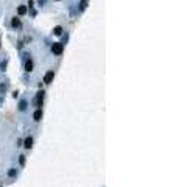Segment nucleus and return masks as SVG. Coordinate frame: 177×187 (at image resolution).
<instances>
[{
  "label": "nucleus",
  "instance_id": "4",
  "mask_svg": "<svg viewBox=\"0 0 177 187\" xmlns=\"http://www.w3.org/2000/svg\"><path fill=\"white\" fill-rule=\"evenodd\" d=\"M27 11H28V9H27V6H25V5H20V6H19V8H17V13H19V14H20V16H23V14H27Z\"/></svg>",
  "mask_w": 177,
  "mask_h": 187
},
{
  "label": "nucleus",
  "instance_id": "3",
  "mask_svg": "<svg viewBox=\"0 0 177 187\" xmlns=\"http://www.w3.org/2000/svg\"><path fill=\"white\" fill-rule=\"evenodd\" d=\"M42 100H44V92L40 90V92L37 94V97H36V100H34V104H36V106H37V109H39V108L42 106Z\"/></svg>",
  "mask_w": 177,
  "mask_h": 187
},
{
  "label": "nucleus",
  "instance_id": "7",
  "mask_svg": "<svg viewBox=\"0 0 177 187\" xmlns=\"http://www.w3.org/2000/svg\"><path fill=\"white\" fill-rule=\"evenodd\" d=\"M33 117H34L36 122H39V120H40V117H42V111H40V109H36V112H34V116H33Z\"/></svg>",
  "mask_w": 177,
  "mask_h": 187
},
{
  "label": "nucleus",
  "instance_id": "10",
  "mask_svg": "<svg viewBox=\"0 0 177 187\" xmlns=\"http://www.w3.org/2000/svg\"><path fill=\"white\" fill-rule=\"evenodd\" d=\"M86 6H87V0H81V9L82 11L86 9Z\"/></svg>",
  "mask_w": 177,
  "mask_h": 187
},
{
  "label": "nucleus",
  "instance_id": "13",
  "mask_svg": "<svg viewBox=\"0 0 177 187\" xmlns=\"http://www.w3.org/2000/svg\"><path fill=\"white\" fill-rule=\"evenodd\" d=\"M19 161H20V164L23 165V164H25V156H20V159H19Z\"/></svg>",
  "mask_w": 177,
  "mask_h": 187
},
{
  "label": "nucleus",
  "instance_id": "8",
  "mask_svg": "<svg viewBox=\"0 0 177 187\" xmlns=\"http://www.w3.org/2000/svg\"><path fill=\"white\" fill-rule=\"evenodd\" d=\"M25 69H27L28 72H31V70H33V61H31V59H28V61H27V64H25Z\"/></svg>",
  "mask_w": 177,
  "mask_h": 187
},
{
  "label": "nucleus",
  "instance_id": "11",
  "mask_svg": "<svg viewBox=\"0 0 177 187\" xmlns=\"http://www.w3.org/2000/svg\"><path fill=\"white\" fill-rule=\"evenodd\" d=\"M8 176H16V170H14V169H11V170L8 171Z\"/></svg>",
  "mask_w": 177,
  "mask_h": 187
},
{
  "label": "nucleus",
  "instance_id": "12",
  "mask_svg": "<svg viewBox=\"0 0 177 187\" xmlns=\"http://www.w3.org/2000/svg\"><path fill=\"white\" fill-rule=\"evenodd\" d=\"M25 108H27V103H25V102H22V103H20V109H22V111H23V109H25Z\"/></svg>",
  "mask_w": 177,
  "mask_h": 187
},
{
  "label": "nucleus",
  "instance_id": "2",
  "mask_svg": "<svg viewBox=\"0 0 177 187\" xmlns=\"http://www.w3.org/2000/svg\"><path fill=\"white\" fill-rule=\"evenodd\" d=\"M53 78H54V72L53 70H48V72L45 73V76H44V83H45V84H50V83L53 81Z\"/></svg>",
  "mask_w": 177,
  "mask_h": 187
},
{
  "label": "nucleus",
  "instance_id": "9",
  "mask_svg": "<svg viewBox=\"0 0 177 187\" xmlns=\"http://www.w3.org/2000/svg\"><path fill=\"white\" fill-rule=\"evenodd\" d=\"M54 34H56V36H61V34H62V28H61V27H56V28H54Z\"/></svg>",
  "mask_w": 177,
  "mask_h": 187
},
{
  "label": "nucleus",
  "instance_id": "1",
  "mask_svg": "<svg viewBox=\"0 0 177 187\" xmlns=\"http://www.w3.org/2000/svg\"><path fill=\"white\" fill-rule=\"evenodd\" d=\"M51 51H53L54 55H61V53L64 51V44H61V42H54L53 45H51Z\"/></svg>",
  "mask_w": 177,
  "mask_h": 187
},
{
  "label": "nucleus",
  "instance_id": "5",
  "mask_svg": "<svg viewBox=\"0 0 177 187\" xmlns=\"http://www.w3.org/2000/svg\"><path fill=\"white\" fill-rule=\"evenodd\" d=\"M33 147V137H27L25 139V148H31Z\"/></svg>",
  "mask_w": 177,
  "mask_h": 187
},
{
  "label": "nucleus",
  "instance_id": "6",
  "mask_svg": "<svg viewBox=\"0 0 177 187\" xmlns=\"http://www.w3.org/2000/svg\"><path fill=\"white\" fill-rule=\"evenodd\" d=\"M11 25H13V27H14V28H19V27H20V25H22V23H20V20H19L17 17H14V19H13V20H11Z\"/></svg>",
  "mask_w": 177,
  "mask_h": 187
}]
</instances>
